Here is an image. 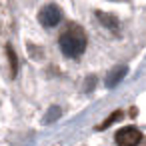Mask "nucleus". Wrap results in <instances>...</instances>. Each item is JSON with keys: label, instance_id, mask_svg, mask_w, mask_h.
Instances as JSON below:
<instances>
[{"label": "nucleus", "instance_id": "nucleus-3", "mask_svg": "<svg viewBox=\"0 0 146 146\" xmlns=\"http://www.w3.org/2000/svg\"><path fill=\"white\" fill-rule=\"evenodd\" d=\"M114 140H116L118 146H136L142 140V132L138 128H134V126H126V128H120L116 132Z\"/></svg>", "mask_w": 146, "mask_h": 146}, {"label": "nucleus", "instance_id": "nucleus-1", "mask_svg": "<svg viewBox=\"0 0 146 146\" xmlns=\"http://www.w3.org/2000/svg\"><path fill=\"white\" fill-rule=\"evenodd\" d=\"M58 46L64 56L68 58H78L86 50V34L78 24H68L66 30L60 34Z\"/></svg>", "mask_w": 146, "mask_h": 146}, {"label": "nucleus", "instance_id": "nucleus-8", "mask_svg": "<svg viewBox=\"0 0 146 146\" xmlns=\"http://www.w3.org/2000/svg\"><path fill=\"white\" fill-rule=\"evenodd\" d=\"M120 118H122V110H116V112H114V114H110L102 124H98V126H96V130H104V128H108L110 124H114V122H116V120H120Z\"/></svg>", "mask_w": 146, "mask_h": 146}, {"label": "nucleus", "instance_id": "nucleus-9", "mask_svg": "<svg viewBox=\"0 0 146 146\" xmlns=\"http://www.w3.org/2000/svg\"><path fill=\"white\" fill-rule=\"evenodd\" d=\"M92 86H96V78H94V76H88V78H86V88H84V90H86V92H90V90H92Z\"/></svg>", "mask_w": 146, "mask_h": 146}, {"label": "nucleus", "instance_id": "nucleus-4", "mask_svg": "<svg viewBox=\"0 0 146 146\" xmlns=\"http://www.w3.org/2000/svg\"><path fill=\"white\" fill-rule=\"evenodd\" d=\"M128 74V68L124 66V64H118V66H114L110 72H108V76H106V86L108 88H112V86H116L120 80H124V76Z\"/></svg>", "mask_w": 146, "mask_h": 146}, {"label": "nucleus", "instance_id": "nucleus-7", "mask_svg": "<svg viewBox=\"0 0 146 146\" xmlns=\"http://www.w3.org/2000/svg\"><path fill=\"white\" fill-rule=\"evenodd\" d=\"M60 116H62V110H60L58 106H50L48 114L44 116V124H52V122H56Z\"/></svg>", "mask_w": 146, "mask_h": 146}, {"label": "nucleus", "instance_id": "nucleus-2", "mask_svg": "<svg viewBox=\"0 0 146 146\" xmlns=\"http://www.w3.org/2000/svg\"><path fill=\"white\" fill-rule=\"evenodd\" d=\"M60 20H62V12H60V8L56 4H46L38 12V22L44 28H54V26L60 24Z\"/></svg>", "mask_w": 146, "mask_h": 146}, {"label": "nucleus", "instance_id": "nucleus-5", "mask_svg": "<svg viewBox=\"0 0 146 146\" xmlns=\"http://www.w3.org/2000/svg\"><path fill=\"white\" fill-rule=\"evenodd\" d=\"M96 18L100 20V24H102L104 28H108V30H112V32H118V28H120V22H118V18H116L114 14H108V12L96 10Z\"/></svg>", "mask_w": 146, "mask_h": 146}, {"label": "nucleus", "instance_id": "nucleus-6", "mask_svg": "<svg viewBox=\"0 0 146 146\" xmlns=\"http://www.w3.org/2000/svg\"><path fill=\"white\" fill-rule=\"evenodd\" d=\"M6 56H8V62H10V74L16 76V72H18V58H16L14 48H12L10 44L6 46Z\"/></svg>", "mask_w": 146, "mask_h": 146}]
</instances>
